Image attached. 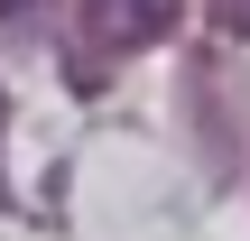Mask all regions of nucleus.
Wrapping results in <instances>:
<instances>
[{
    "mask_svg": "<svg viewBox=\"0 0 250 241\" xmlns=\"http://www.w3.org/2000/svg\"><path fill=\"white\" fill-rule=\"evenodd\" d=\"M223 28H232V37H250V0H223Z\"/></svg>",
    "mask_w": 250,
    "mask_h": 241,
    "instance_id": "nucleus-2",
    "label": "nucleus"
},
{
    "mask_svg": "<svg viewBox=\"0 0 250 241\" xmlns=\"http://www.w3.org/2000/svg\"><path fill=\"white\" fill-rule=\"evenodd\" d=\"M186 19V0H83V28H93V46H158L167 28Z\"/></svg>",
    "mask_w": 250,
    "mask_h": 241,
    "instance_id": "nucleus-1",
    "label": "nucleus"
}]
</instances>
